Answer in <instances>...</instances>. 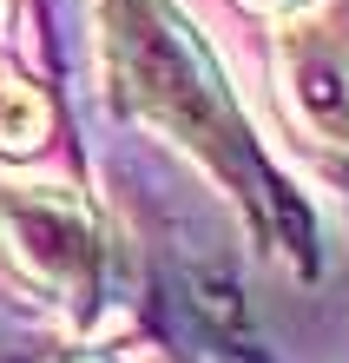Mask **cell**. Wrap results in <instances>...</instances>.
<instances>
[{"instance_id":"cell-1","label":"cell","mask_w":349,"mask_h":363,"mask_svg":"<svg viewBox=\"0 0 349 363\" xmlns=\"http://www.w3.org/2000/svg\"><path fill=\"white\" fill-rule=\"evenodd\" d=\"M93 67L113 119L178 145L237 211L257 258L290 271L303 291L323 284L330 225L290 159L264 139L217 40L185 0H93Z\"/></svg>"},{"instance_id":"cell-2","label":"cell","mask_w":349,"mask_h":363,"mask_svg":"<svg viewBox=\"0 0 349 363\" xmlns=\"http://www.w3.org/2000/svg\"><path fill=\"white\" fill-rule=\"evenodd\" d=\"M0 271L33 297L73 344L113 337L139 291L125 231L73 179H7L0 172Z\"/></svg>"},{"instance_id":"cell-3","label":"cell","mask_w":349,"mask_h":363,"mask_svg":"<svg viewBox=\"0 0 349 363\" xmlns=\"http://www.w3.org/2000/svg\"><path fill=\"white\" fill-rule=\"evenodd\" d=\"M270 86L290 139L349 179V0L270 20Z\"/></svg>"},{"instance_id":"cell-4","label":"cell","mask_w":349,"mask_h":363,"mask_svg":"<svg viewBox=\"0 0 349 363\" xmlns=\"http://www.w3.org/2000/svg\"><path fill=\"white\" fill-rule=\"evenodd\" d=\"M53 125H59V106L53 93L40 86L33 73H13V67H0V159H40L47 152V139H53Z\"/></svg>"},{"instance_id":"cell-5","label":"cell","mask_w":349,"mask_h":363,"mask_svg":"<svg viewBox=\"0 0 349 363\" xmlns=\"http://www.w3.org/2000/svg\"><path fill=\"white\" fill-rule=\"evenodd\" d=\"M53 363H151V357H139L132 344H113V337H93V344H67Z\"/></svg>"},{"instance_id":"cell-6","label":"cell","mask_w":349,"mask_h":363,"mask_svg":"<svg viewBox=\"0 0 349 363\" xmlns=\"http://www.w3.org/2000/svg\"><path fill=\"white\" fill-rule=\"evenodd\" d=\"M244 13H257V20H283V13H303V7H316V0H237Z\"/></svg>"},{"instance_id":"cell-7","label":"cell","mask_w":349,"mask_h":363,"mask_svg":"<svg viewBox=\"0 0 349 363\" xmlns=\"http://www.w3.org/2000/svg\"><path fill=\"white\" fill-rule=\"evenodd\" d=\"M13 33V0H0V40Z\"/></svg>"}]
</instances>
